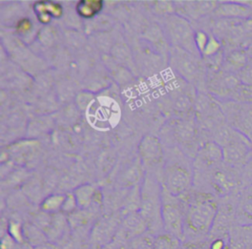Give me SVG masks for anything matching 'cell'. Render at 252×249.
<instances>
[{
	"mask_svg": "<svg viewBox=\"0 0 252 249\" xmlns=\"http://www.w3.org/2000/svg\"><path fill=\"white\" fill-rule=\"evenodd\" d=\"M180 240L178 237L162 231L154 238L152 249H178Z\"/></svg>",
	"mask_w": 252,
	"mask_h": 249,
	"instance_id": "obj_13",
	"label": "cell"
},
{
	"mask_svg": "<svg viewBox=\"0 0 252 249\" xmlns=\"http://www.w3.org/2000/svg\"><path fill=\"white\" fill-rule=\"evenodd\" d=\"M216 14L224 18L248 19L252 18V8L241 3H225L216 9Z\"/></svg>",
	"mask_w": 252,
	"mask_h": 249,
	"instance_id": "obj_9",
	"label": "cell"
},
{
	"mask_svg": "<svg viewBox=\"0 0 252 249\" xmlns=\"http://www.w3.org/2000/svg\"><path fill=\"white\" fill-rule=\"evenodd\" d=\"M23 244L14 240L8 233L2 236L1 249H23Z\"/></svg>",
	"mask_w": 252,
	"mask_h": 249,
	"instance_id": "obj_21",
	"label": "cell"
},
{
	"mask_svg": "<svg viewBox=\"0 0 252 249\" xmlns=\"http://www.w3.org/2000/svg\"><path fill=\"white\" fill-rule=\"evenodd\" d=\"M248 152V143L240 141L229 143L222 148L223 159L230 164H239L245 159Z\"/></svg>",
	"mask_w": 252,
	"mask_h": 249,
	"instance_id": "obj_8",
	"label": "cell"
},
{
	"mask_svg": "<svg viewBox=\"0 0 252 249\" xmlns=\"http://www.w3.org/2000/svg\"><path fill=\"white\" fill-rule=\"evenodd\" d=\"M64 194H52L47 196L40 204L41 211L47 214H57L62 209L65 201Z\"/></svg>",
	"mask_w": 252,
	"mask_h": 249,
	"instance_id": "obj_14",
	"label": "cell"
},
{
	"mask_svg": "<svg viewBox=\"0 0 252 249\" xmlns=\"http://www.w3.org/2000/svg\"><path fill=\"white\" fill-rule=\"evenodd\" d=\"M215 184L216 186H218L219 190L221 191L222 193H228L230 191L231 188H233L234 183L229 180L225 174H223L222 172H218L215 176Z\"/></svg>",
	"mask_w": 252,
	"mask_h": 249,
	"instance_id": "obj_18",
	"label": "cell"
},
{
	"mask_svg": "<svg viewBox=\"0 0 252 249\" xmlns=\"http://www.w3.org/2000/svg\"><path fill=\"white\" fill-rule=\"evenodd\" d=\"M166 191V190H165ZM171 194L161 191V220L163 231L179 239L183 236V218L180 207Z\"/></svg>",
	"mask_w": 252,
	"mask_h": 249,
	"instance_id": "obj_2",
	"label": "cell"
},
{
	"mask_svg": "<svg viewBox=\"0 0 252 249\" xmlns=\"http://www.w3.org/2000/svg\"><path fill=\"white\" fill-rule=\"evenodd\" d=\"M217 217V207L214 203L199 202L191 207L187 216L189 227L200 233H207L214 225Z\"/></svg>",
	"mask_w": 252,
	"mask_h": 249,
	"instance_id": "obj_3",
	"label": "cell"
},
{
	"mask_svg": "<svg viewBox=\"0 0 252 249\" xmlns=\"http://www.w3.org/2000/svg\"><path fill=\"white\" fill-rule=\"evenodd\" d=\"M101 7V1H82L78 3V13L83 17H91L97 13Z\"/></svg>",
	"mask_w": 252,
	"mask_h": 249,
	"instance_id": "obj_16",
	"label": "cell"
},
{
	"mask_svg": "<svg viewBox=\"0 0 252 249\" xmlns=\"http://www.w3.org/2000/svg\"><path fill=\"white\" fill-rule=\"evenodd\" d=\"M238 78L242 85L252 86V65L247 64L238 72Z\"/></svg>",
	"mask_w": 252,
	"mask_h": 249,
	"instance_id": "obj_19",
	"label": "cell"
},
{
	"mask_svg": "<svg viewBox=\"0 0 252 249\" xmlns=\"http://www.w3.org/2000/svg\"><path fill=\"white\" fill-rule=\"evenodd\" d=\"M119 226L117 222L111 219H101L94 224L91 231V240L94 244L98 246H104L109 243L116 233V229Z\"/></svg>",
	"mask_w": 252,
	"mask_h": 249,
	"instance_id": "obj_5",
	"label": "cell"
},
{
	"mask_svg": "<svg viewBox=\"0 0 252 249\" xmlns=\"http://www.w3.org/2000/svg\"><path fill=\"white\" fill-rule=\"evenodd\" d=\"M23 226H24L25 241L32 248H36L40 245H43V244L49 242L45 233L39 227H37L35 224L25 223V224H23Z\"/></svg>",
	"mask_w": 252,
	"mask_h": 249,
	"instance_id": "obj_11",
	"label": "cell"
},
{
	"mask_svg": "<svg viewBox=\"0 0 252 249\" xmlns=\"http://www.w3.org/2000/svg\"><path fill=\"white\" fill-rule=\"evenodd\" d=\"M191 183L189 171L180 166L167 168L164 176L165 190L172 196H178L188 189Z\"/></svg>",
	"mask_w": 252,
	"mask_h": 249,
	"instance_id": "obj_4",
	"label": "cell"
},
{
	"mask_svg": "<svg viewBox=\"0 0 252 249\" xmlns=\"http://www.w3.org/2000/svg\"><path fill=\"white\" fill-rule=\"evenodd\" d=\"M226 61L228 63V65L234 71H238V72L248 64L247 56L242 51H233V52H231L227 56Z\"/></svg>",
	"mask_w": 252,
	"mask_h": 249,
	"instance_id": "obj_15",
	"label": "cell"
},
{
	"mask_svg": "<svg viewBox=\"0 0 252 249\" xmlns=\"http://www.w3.org/2000/svg\"><path fill=\"white\" fill-rule=\"evenodd\" d=\"M225 246V243L223 241V239H216L212 242L211 244V249H223Z\"/></svg>",
	"mask_w": 252,
	"mask_h": 249,
	"instance_id": "obj_22",
	"label": "cell"
},
{
	"mask_svg": "<svg viewBox=\"0 0 252 249\" xmlns=\"http://www.w3.org/2000/svg\"><path fill=\"white\" fill-rule=\"evenodd\" d=\"M78 208L87 209L95 196V189L91 184H84L77 187L73 192Z\"/></svg>",
	"mask_w": 252,
	"mask_h": 249,
	"instance_id": "obj_12",
	"label": "cell"
},
{
	"mask_svg": "<svg viewBox=\"0 0 252 249\" xmlns=\"http://www.w3.org/2000/svg\"><path fill=\"white\" fill-rule=\"evenodd\" d=\"M7 233L17 242L21 244L26 243L24 236V226L20 222L11 220L7 225Z\"/></svg>",
	"mask_w": 252,
	"mask_h": 249,
	"instance_id": "obj_17",
	"label": "cell"
},
{
	"mask_svg": "<svg viewBox=\"0 0 252 249\" xmlns=\"http://www.w3.org/2000/svg\"><path fill=\"white\" fill-rule=\"evenodd\" d=\"M121 230L125 238H130L143 234L146 230H149V228L146 220L138 212L131 213L125 217L121 222Z\"/></svg>",
	"mask_w": 252,
	"mask_h": 249,
	"instance_id": "obj_6",
	"label": "cell"
},
{
	"mask_svg": "<svg viewBox=\"0 0 252 249\" xmlns=\"http://www.w3.org/2000/svg\"><path fill=\"white\" fill-rule=\"evenodd\" d=\"M238 216L243 224H252V185L246 187L241 194Z\"/></svg>",
	"mask_w": 252,
	"mask_h": 249,
	"instance_id": "obj_10",
	"label": "cell"
},
{
	"mask_svg": "<svg viewBox=\"0 0 252 249\" xmlns=\"http://www.w3.org/2000/svg\"><path fill=\"white\" fill-rule=\"evenodd\" d=\"M248 64L252 65V50L250 51V60H248Z\"/></svg>",
	"mask_w": 252,
	"mask_h": 249,
	"instance_id": "obj_23",
	"label": "cell"
},
{
	"mask_svg": "<svg viewBox=\"0 0 252 249\" xmlns=\"http://www.w3.org/2000/svg\"><path fill=\"white\" fill-rule=\"evenodd\" d=\"M76 208H78V205H77L74 194L66 195L65 196V201H64V204L62 206L61 211L64 212V213H67V214H71V213L75 212Z\"/></svg>",
	"mask_w": 252,
	"mask_h": 249,
	"instance_id": "obj_20",
	"label": "cell"
},
{
	"mask_svg": "<svg viewBox=\"0 0 252 249\" xmlns=\"http://www.w3.org/2000/svg\"><path fill=\"white\" fill-rule=\"evenodd\" d=\"M67 224L68 223L64 216L60 214H51L49 221L43 230L48 241L53 244L60 242L64 237Z\"/></svg>",
	"mask_w": 252,
	"mask_h": 249,
	"instance_id": "obj_7",
	"label": "cell"
},
{
	"mask_svg": "<svg viewBox=\"0 0 252 249\" xmlns=\"http://www.w3.org/2000/svg\"><path fill=\"white\" fill-rule=\"evenodd\" d=\"M139 213L148 224L149 230L160 233L163 231L161 220V191L154 181L147 179L141 191Z\"/></svg>",
	"mask_w": 252,
	"mask_h": 249,
	"instance_id": "obj_1",
	"label": "cell"
}]
</instances>
